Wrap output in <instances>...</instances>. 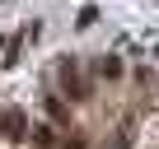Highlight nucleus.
Segmentation results:
<instances>
[{
	"label": "nucleus",
	"mask_w": 159,
	"mask_h": 149,
	"mask_svg": "<svg viewBox=\"0 0 159 149\" xmlns=\"http://www.w3.org/2000/svg\"><path fill=\"white\" fill-rule=\"evenodd\" d=\"M98 74H103V79H117V74H122V61L117 56H103L98 61Z\"/></svg>",
	"instance_id": "nucleus-2"
},
{
	"label": "nucleus",
	"mask_w": 159,
	"mask_h": 149,
	"mask_svg": "<svg viewBox=\"0 0 159 149\" xmlns=\"http://www.w3.org/2000/svg\"><path fill=\"white\" fill-rule=\"evenodd\" d=\"M28 140H33V144H42V149H47V144H52V140H56V130H52V126H33V130H28Z\"/></svg>",
	"instance_id": "nucleus-3"
},
{
	"label": "nucleus",
	"mask_w": 159,
	"mask_h": 149,
	"mask_svg": "<svg viewBox=\"0 0 159 149\" xmlns=\"http://www.w3.org/2000/svg\"><path fill=\"white\" fill-rule=\"evenodd\" d=\"M47 117H52V121L61 126V121H66L70 112H66V103H61V98H47Z\"/></svg>",
	"instance_id": "nucleus-4"
},
{
	"label": "nucleus",
	"mask_w": 159,
	"mask_h": 149,
	"mask_svg": "<svg viewBox=\"0 0 159 149\" xmlns=\"http://www.w3.org/2000/svg\"><path fill=\"white\" fill-rule=\"evenodd\" d=\"M19 126H24V121H19L14 112H10V117H0V130H5V135H19Z\"/></svg>",
	"instance_id": "nucleus-5"
},
{
	"label": "nucleus",
	"mask_w": 159,
	"mask_h": 149,
	"mask_svg": "<svg viewBox=\"0 0 159 149\" xmlns=\"http://www.w3.org/2000/svg\"><path fill=\"white\" fill-rule=\"evenodd\" d=\"M61 149H84V140H80V135H70V140H66Z\"/></svg>",
	"instance_id": "nucleus-6"
},
{
	"label": "nucleus",
	"mask_w": 159,
	"mask_h": 149,
	"mask_svg": "<svg viewBox=\"0 0 159 149\" xmlns=\"http://www.w3.org/2000/svg\"><path fill=\"white\" fill-rule=\"evenodd\" d=\"M56 74H61V89H66L75 103H84V98H89V89H84V79H80V65H75V61H61Z\"/></svg>",
	"instance_id": "nucleus-1"
}]
</instances>
